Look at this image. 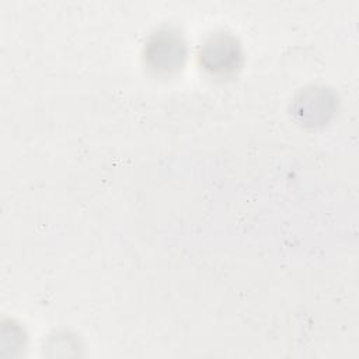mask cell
I'll return each mask as SVG.
<instances>
[{
    "mask_svg": "<svg viewBox=\"0 0 359 359\" xmlns=\"http://www.w3.org/2000/svg\"><path fill=\"white\" fill-rule=\"evenodd\" d=\"M187 57V43L181 32L165 27L153 32L144 45V62L158 74H170L181 69Z\"/></svg>",
    "mask_w": 359,
    "mask_h": 359,
    "instance_id": "cell-1",
    "label": "cell"
},
{
    "mask_svg": "<svg viewBox=\"0 0 359 359\" xmlns=\"http://www.w3.org/2000/svg\"><path fill=\"white\" fill-rule=\"evenodd\" d=\"M202 66L213 74H229L236 72L243 59L241 46L237 38L224 31L210 34L201 45Z\"/></svg>",
    "mask_w": 359,
    "mask_h": 359,
    "instance_id": "cell-2",
    "label": "cell"
},
{
    "mask_svg": "<svg viewBox=\"0 0 359 359\" xmlns=\"http://www.w3.org/2000/svg\"><path fill=\"white\" fill-rule=\"evenodd\" d=\"M334 98L325 88L313 87L306 90L296 100V115L304 122L316 125L332 112Z\"/></svg>",
    "mask_w": 359,
    "mask_h": 359,
    "instance_id": "cell-3",
    "label": "cell"
}]
</instances>
